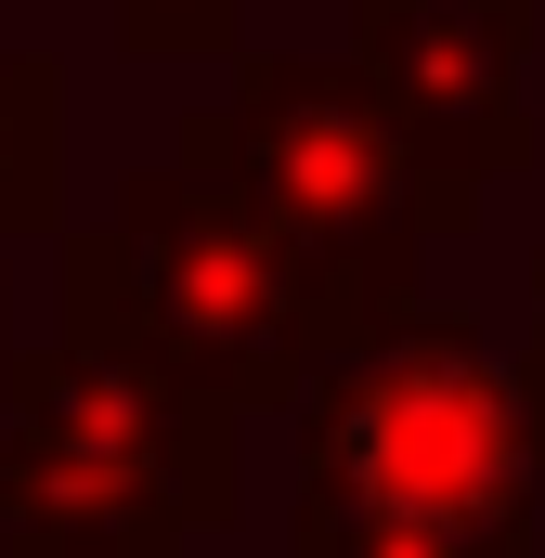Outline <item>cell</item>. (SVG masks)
<instances>
[{
  "mask_svg": "<svg viewBox=\"0 0 545 558\" xmlns=\"http://www.w3.org/2000/svg\"><path fill=\"white\" fill-rule=\"evenodd\" d=\"M169 156L208 169L261 234H286L364 338L415 312V260L481 221V182L428 169L351 78V52H234V92L182 105Z\"/></svg>",
  "mask_w": 545,
  "mask_h": 558,
  "instance_id": "obj_2",
  "label": "cell"
},
{
  "mask_svg": "<svg viewBox=\"0 0 545 558\" xmlns=\"http://www.w3.org/2000/svg\"><path fill=\"white\" fill-rule=\"evenodd\" d=\"M65 234V65L0 52V247Z\"/></svg>",
  "mask_w": 545,
  "mask_h": 558,
  "instance_id": "obj_7",
  "label": "cell"
},
{
  "mask_svg": "<svg viewBox=\"0 0 545 558\" xmlns=\"http://www.w3.org/2000/svg\"><path fill=\"white\" fill-rule=\"evenodd\" d=\"M286 558H533V520H481V507H377V494H325L299 481V533Z\"/></svg>",
  "mask_w": 545,
  "mask_h": 558,
  "instance_id": "obj_6",
  "label": "cell"
},
{
  "mask_svg": "<svg viewBox=\"0 0 545 558\" xmlns=\"http://www.w3.org/2000/svg\"><path fill=\"white\" fill-rule=\"evenodd\" d=\"M545 13L533 0H351V78L390 105V131L455 169V182H520L545 156L520 65H533Z\"/></svg>",
  "mask_w": 545,
  "mask_h": 558,
  "instance_id": "obj_5",
  "label": "cell"
},
{
  "mask_svg": "<svg viewBox=\"0 0 545 558\" xmlns=\"http://www.w3.org/2000/svg\"><path fill=\"white\" fill-rule=\"evenodd\" d=\"M299 481L377 507L533 520L545 494V351H494L455 312H390L299 403Z\"/></svg>",
  "mask_w": 545,
  "mask_h": 558,
  "instance_id": "obj_4",
  "label": "cell"
},
{
  "mask_svg": "<svg viewBox=\"0 0 545 558\" xmlns=\"http://www.w3.org/2000/svg\"><path fill=\"white\" fill-rule=\"evenodd\" d=\"M0 351H13V247H0Z\"/></svg>",
  "mask_w": 545,
  "mask_h": 558,
  "instance_id": "obj_9",
  "label": "cell"
},
{
  "mask_svg": "<svg viewBox=\"0 0 545 558\" xmlns=\"http://www.w3.org/2000/svg\"><path fill=\"white\" fill-rule=\"evenodd\" d=\"M533 351H545V260H533Z\"/></svg>",
  "mask_w": 545,
  "mask_h": 558,
  "instance_id": "obj_10",
  "label": "cell"
},
{
  "mask_svg": "<svg viewBox=\"0 0 545 558\" xmlns=\"http://www.w3.org/2000/svg\"><path fill=\"white\" fill-rule=\"evenodd\" d=\"M247 416L118 338L0 351V558H182L247 507Z\"/></svg>",
  "mask_w": 545,
  "mask_h": 558,
  "instance_id": "obj_3",
  "label": "cell"
},
{
  "mask_svg": "<svg viewBox=\"0 0 545 558\" xmlns=\"http://www.w3.org/2000/svg\"><path fill=\"white\" fill-rule=\"evenodd\" d=\"M52 299H65V338H118L143 364H169L182 390H208L221 416H299L312 377L364 338L325 299V274L182 156L118 182L105 234H65Z\"/></svg>",
  "mask_w": 545,
  "mask_h": 558,
  "instance_id": "obj_1",
  "label": "cell"
},
{
  "mask_svg": "<svg viewBox=\"0 0 545 558\" xmlns=\"http://www.w3.org/2000/svg\"><path fill=\"white\" fill-rule=\"evenodd\" d=\"M105 13H118V52L143 65H234L261 0H105Z\"/></svg>",
  "mask_w": 545,
  "mask_h": 558,
  "instance_id": "obj_8",
  "label": "cell"
}]
</instances>
